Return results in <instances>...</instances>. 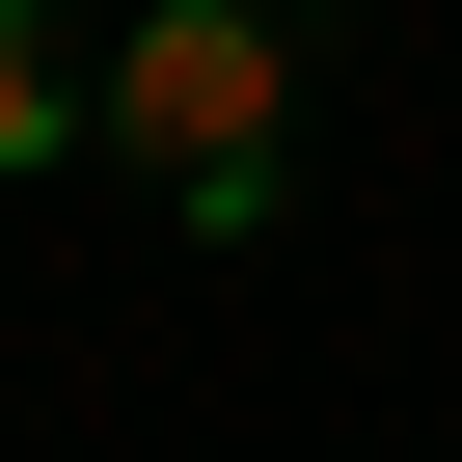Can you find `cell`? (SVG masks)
<instances>
[{
    "mask_svg": "<svg viewBox=\"0 0 462 462\" xmlns=\"http://www.w3.org/2000/svg\"><path fill=\"white\" fill-rule=\"evenodd\" d=\"M273 136H300V28H273V0H136L109 163H136L163 217H273Z\"/></svg>",
    "mask_w": 462,
    "mask_h": 462,
    "instance_id": "obj_1",
    "label": "cell"
},
{
    "mask_svg": "<svg viewBox=\"0 0 462 462\" xmlns=\"http://www.w3.org/2000/svg\"><path fill=\"white\" fill-rule=\"evenodd\" d=\"M55 136H109V109H82V55H55V0H0V163H55Z\"/></svg>",
    "mask_w": 462,
    "mask_h": 462,
    "instance_id": "obj_2",
    "label": "cell"
}]
</instances>
